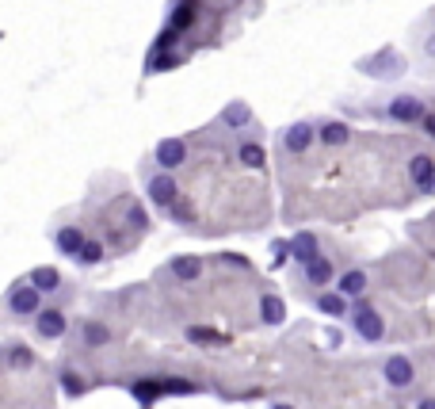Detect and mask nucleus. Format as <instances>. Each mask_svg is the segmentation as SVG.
Here are the masks:
<instances>
[{
  "label": "nucleus",
  "mask_w": 435,
  "mask_h": 409,
  "mask_svg": "<svg viewBox=\"0 0 435 409\" xmlns=\"http://www.w3.org/2000/svg\"><path fill=\"white\" fill-rule=\"evenodd\" d=\"M347 326H352V337L359 345H382L386 340V318L382 310L371 306L367 299H352V306H347Z\"/></svg>",
  "instance_id": "nucleus-1"
},
{
  "label": "nucleus",
  "mask_w": 435,
  "mask_h": 409,
  "mask_svg": "<svg viewBox=\"0 0 435 409\" xmlns=\"http://www.w3.org/2000/svg\"><path fill=\"white\" fill-rule=\"evenodd\" d=\"M424 111H428V100L424 96L393 92V96H386V103L374 111V115H382L386 122H397V127H416V122L424 119Z\"/></svg>",
  "instance_id": "nucleus-2"
},
{
  "label": "nucleus",
  "mask_w": 435,
  "mask_h": 409,
  "mask_svg": "<svg viewBox=\"0 0 435 409\" xmlns=\"http://www.w3.org/2000/svg\"><path fill=\"white\" fill-rule=\"evenodd\" d=\"M145 195H149V203H153L160 214H168V211L179 203V184H176V176L165 173V168H149V173H145Z\"/></svg>",
  "instance_id": "nucleus-3"
},
{
  "label": "nucleus",
  "mask_w": 435,
  "mask_h": 409,
  "mask_svg": "<svg viewBox=\"0 0 435 409\" xmlns=\"http://www.w3.org/2000/svg\"><path fill=\"white\" fill-rule=\"evenodd\" d=\"M333 280H336V264L328 260L325 253H317L314 260L298 264V272H294V283H302V287H317V291L333 287Z\"/></svg>",
  "instance_id": "nucleus-4"
},
{
  "label": "nucleus",
  "mask_w": 435,
  "mask_h": 409,
  "mask_svg": "<svg viewBox=\"0 0 435 409\" xmlns=\"http://www.w3.org/2000/svg\"><path fill=\"white\" fill-rule=\"evenodd\" d=\"M314 122L309 119H302V122H290V127H282L279 130V149L287 157H302V154H309V146H314Z\"/></svg>",
  "instance_id": "nucleus-5"
},
{
  "label": "nucleus",
  "mask_w": 435,
  "mask_h": 409,
  "mask_svg": "<svg viewBox=\"0 0 435 409\" xmlns=\"http://www.w3.org/2000/svg\"><path fill=\"white\" fill-rule=\"evenodd\" d=\"M382 383L390 390H409L416 383V364L409 356H401V352H393V356L382 359Z\"/></svg>",
  "instance_id": "nucleus-6"
},
{
  "label": "nucleus",
  "mask_w": 435,
  "mask_h": 409,
  "mask_svg": "<svg viewBox=\"0 0 435 409\" xmlns=\"http://www.w3.org/2000/svg\"><path fill=\"white\" fill-rule=\"evenodd\" d=\"M42 310V294L31 287V283H16L12 291H8V313L12 318H20V321H27V318H35V313Z\"/></svg>",
  "instance_id": "nucleus-7"
},
{
  "label": "nucleus",
  "mask_w": 435,
  "mask_h": 409,
  "mask_svg": "<svg viewBox=\"0 0 435 409\" xmlns=\"http://www.w3.org/2000/svg\"><path fill=\"white\" fill-rule=\"evenodd\" d=\"M69 333V313L61 306H42L35 313V337L39 340H61Z\"/></svg>",
  "instance_id": "nucleus-8"
},
{
  "label": "nucleus",
  "mask_w": 435,
  "mask_h": 409,
  "mask_svg": "<svg viewBox=\"0 0 435 409\" xmlns=\"http://www.w3.org/2000/svg\"><path fill=\"white\" fill-rule=\"evenodd\" d=\"M409 180L420 195H435V157L431 154H416L409 161Z\"/></svg>",
  "instance_id": "nucleus-9"
},
{
  "label": "nucleus",
  "mask_w": 435,
  "mask_h": 409,
  "mask_svg": "<svg viewBox=\"0 0 435 409\" xmlns=\"http://www.w3.org/2000/svg\"><path fill=\"white\" fill-rule=\"evenodd\" d=\"M314 138L321 142V146H328V149H340V146L352 142V127L340 122V119H317L314 122Z\"/></svg>",
  "instance_id": "nucleus-10"
},
{
  "label": "nucleus",
  "mask_w": 435,
  "mask_h": 409,
  "mask_svg": "<svg viewBox=\"0 0 435 409\" xmlns=\"http://www.w3.org/2000/svg\"><path fill=\"white\" fill-rule=\"evenodd\" d=\"M333 287L344 294L347 302L352 299H363L367 291H371V275H367V268H347V272H336Z\"/></svg>",
  "instance_id": "nucleus-11"
},
{
  "label": "nucleus",
  "mask_w": 435,
  "mask_h": 409,
  "mask_svg": "<svg viewBox=\"0 0 435 409\" xmlns=\"http://www.w3.org/2000/svg\"><path fill=\"white\" fill-rule=\"evenodd\" d=\"M153 161H157V168H165V173H176L179 165H187V142L184 138H165L157 146Z\"/></svg>",
  "instance_id": "nucleus-12"
},
{
  "label": "nucleus",
  "mask_w": 435,
  "mask_h": 409,
  "mask_svg": "<svg viewBox=\"0 0 435 409\" xmlns=\"http://www.w3.org/2000/svg\"><path fill=\"white\" fill-rule=\"evenodd\" d=\"M287 249H290V260H294V264H306V260H314V256L321 253V237L314 230H302V234L290 237Z\"/></svg>",
  "instance_id": "nucleus-13"
},
{
  "label": "nucleus",
  "mask_w": 435,
  "mask_h": 409,
  "mask_svg": "<svg viewBox=\"0 0 435 409\" xmlns=\"http://www.w3.org/2000/svg\"><path fill=\"white\" fill-rule=\"evenodd\" d=\"M314 306H317L321 313H328V318H344V313H347V306H352V302H347V299H344V294H340L336 287H325V291H317Z\"/></svg>",
  "instance_id": "nucleus-14"
},
{
  "label": "nucleus",
  "mask_w": 435,
  "mask_h": 409,
  "mask_svg": "<svg viewBox=\"0 0 435 409\" xmlns=\"http://www.w3.org/2000/svg\"><path fill=\"white\" fill-rule=\"evenodd\" d=\"M416 54H420V62L435 65V16H428L416 27Z\"/></svg>",
  "instance_id": "nucleus-15"
},
{
  "label": "nucleus",
  "mask_w": 435,
  "mask_h": 409,
  "mask_svg": "<svg viewBox=\"0 0 435 409\" xmlns=\"http://www.w3.org/2000/svg\"><path fill=\"white\" fill-rule=\"evenodd\" d=\"M168 272H172L179 283H198V275H203V260H198V256H176V260L168 264Z\"/></svg>",
  "instance_id": "nucleus-16"
},
{
  "label": "nucleus",
  "mask_w": 435,
  "mask_h": 409,
  "mask_svg": "<svg viewBox=\"0 0 435 409\" xmlns=\"http://www.w3.org/2000/svg\"><path fill=\"white\" fill-rule=\"evenodd\" d=\"M54 245H58L61 256H77V249L84 245V230L81 226H61V230L54 234Z\"/></svg>",
  "instance_id": "nucleus-17"
},
{
  "label": "nucleus",
  "mask_w": 435,
  "mask_h": 409,
  "mask_svg": "<svg viewBox=\"0 0 435 409\" xmlns=\"http://www.w3.org/2000/svg\"><path fill=\"white\" fill-rule=\"evenodd\" d=\"M27 283H31L39 294H54V291H61V272L58 268H35L27 275Z\"/></svg>",
  "instance_id": "nucleus-18"
},
{
  "label": "nucleus",
  "mask_w": 435,
  "mask_h": 409,
  "mask_svg": "<svg viewBox=\"0 0 435 409\" xmlns=\"http://www.w3.org/2000/svg\"><path fill=\"white\" fill-rule=\"evenodd\" d=\"M282 318H287V306H282L279 294H260V321L263 326H282Z\"/></svg>",
  "instance_id": "nucleus-19"
},
{
  "label": "nucleus",
  "mask_w": 435,
  "mask_h": 409,
  "mask_svg": "<svg viewBox=\"0 0 435 409\" xmlns=\"http://www.w3.org/2000/svg\"><path fill=\"white\" fill-rule=\"evenodd\" d=\"M237 161H241L244 168H260L263 161H268V154H263V146H260L256 138H241L237 142Z\"/></svg>",
  "instance_id": "nucleus-20"
},
{
  "label": "nucleus",
  "mask_w": 435,
  "mask_h": 409,
  "mask_svg": "<svg viewBox=\"0 0 435 409\" xmlns=\"http://www.w3.org/2000/svg\"><path fill=\"white\" fill-rule=\"evenodd\" d=\"M107 340H111L107 326H100V321H84V326H81V345L84 348H103Z\"/></svg>",
  "instance_id": "nucleus-21"
},
{
  "label": "nucleus",
  "mask_w": 435,
  "mask_h": 409,
  "mask_svg": "<svg viewBox=\"0 0 435 409\" xmlns=\"http://www.w3.org/2000/svg\"><path fill=\"white\" fill-rule=\"evenodd\" d=\"M103 253H107V249H103V241H88V237H84V245L77 249V256H73V260L84 264V268H96V264L103 260Z\"/></svg>",
  "instance_id": "nucleus-22"
},
{
  "label": "nucleus",
  "mask_w": 435,
  "mask_h": 409,
  "mask_svg": "<svg viewBox=\"0 0 435 409\" xmlns=\"http://www.w3.org/2000/svg\"><path fill=\"white\" fill-rule=\"evenodd\" d=\"M126 222L134 226L138 234H145V230H149V214H145V207H138V203H126Z\"/></svg>",
  "instance_id": "nucleus-23"
},
{
  "label": "nucleus",
  "mask_w": 435,
  "mask_h": 409,
  "mask_svg": "<svg viewBox=\"0 0 435 409\" xmlns=\"http://www.w3.org/2000/svg\"><path fill=\"white\" fill-rule=\"evenodd\" d=\"M230 127H244V122L252 119V111H249V103H233V108H225V115H222Z\"/></svg>",
  "instance_id": "nucleus-24"
},
{
  "label": "nucleus",
  "mask_w": 435,
  "mask_h": 409,
  "mask_svg": "<svg viewBox=\"0 0 435 409\" xmlns=\"http://www.w3.org/2000/svg\"><path fill=\"white\" fill-rule=\"evenodd\" d=\"M191 16H195L191 4H179L176 12H172V27H187V23H191Z\"/></svg>",
  "instance_id": "nucleus-25"
},
{
  "label": "nucleus",
  "mask_w": 435,
  "mask_h": 409,
  "mask_svg": "<svg viewBox=\"0 0 435 409\" xmlns=\"http://www.w3.org/2000/svg\"><path fill=\"white\" fill-rule=\"evenodd\" d=\"M416 127H424V130H428V134L435 138V111H424V119L416 122Z\"/></svg>",
  "instance_id": "nucleus-26"
},
{
  "label": "nucleus",
  "mask_w": 435,
  "mask_h": 409,
  "mask_svg": "<svg viewBox=\"0 0 435 409\" xmlns=\"http://www.w3.org/2000/svg\"><path fill=\"white\" fill-rule=\"evenodd\" d=\"M12 364L27 367V364H31V352H27V348H16V352H12Z\"/></svg>",
  "instance_id": "nucleus-27"
},
{
  "label": "nucleus",
  "mask_w": 435,
  "mask_h": 409,
  "mask_svg": "<svg viewBox=\"0 0 435 409\" xmlns=\"http://www.w3.org/2000/svg\"><path fill=\"white\" fill-rule=\"evenodd\" d=\"M412 409H435V398H416Z\"/></svg>",
  "instance_id": "nucleus-28"
},
{
  "label": "nucleus",
  "mask_w": 435,
  "mask_h": 409,
  "mask_svg": "<svg viewBox=\"0 0 435 409\" xmlns=\"http://www.w3.org/2000/svg\"><path fill=\"white\" fill-rule=\"evenodd\" d=\"M271 409H298V405H290V402H271Z\"/></svg>",
  "instance_id": "nucleus-29"
}]
</instances>
